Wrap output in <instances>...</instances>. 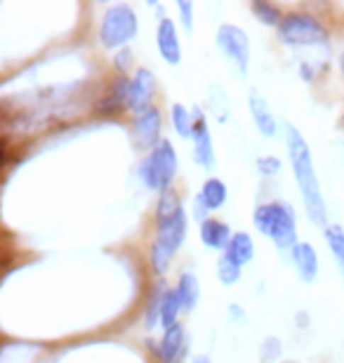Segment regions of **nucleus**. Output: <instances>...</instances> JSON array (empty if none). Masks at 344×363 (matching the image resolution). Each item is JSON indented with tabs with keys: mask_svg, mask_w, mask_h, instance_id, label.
Here are the masks:
<instances>
[{
	"mask_svg": "<svg viewBox=\"0 0 344 363\" xmlns=\"http://www.w3.org/2000/svg\"><path fill=\"white\" fill-rule=\"evenodd\" d=\"M285 144H288L290 168H292V175H295V182L299 186V194H302L306 217H309L316 227L326 229L328 227V208H326L323 191H321L316 168H314L311 149L302 137V133H299L295 125H290V123L285 125Z\"/></svg>",
	"mask_w": 344,
	"mask_h": 363,
	"instance_id": "1",
	"label": "nucleus"
},
{
	"mask_svg": "<svg viewBox=\"0 0 344 363\" xmlns=\"http://www.w3.org/2000/svg\"><path fill=\"white\" fill-rule=\"evenodd\" d=\"M253 222L260 234L272 238L278 250H292L297 245V217L290 203H265L255 210Z\"/></svg>",
	"mask_w": 344,
	"mask_h": 363,
	"instance_id": "2",
	"label": "nucleus"
},
{
	"mask_svg": "<svg viewBox=\"0 0 344 363\" xmlns=\"http://www.w3.org/2000/svg\"><path fill=\"white\" fill-rule=\"evenodd\" d=\"M278 38L290 48H314V45H328L331 33L326 24L311 14L292 12L285 14L278 24Z\"/></svg>",
	"mask_w": 344,
	"mask_h": 363,
	"instance_id": "3",
	"label": "nucleus"
},
{
	"mask_svg": "<svg viewBox=\"0 0 344 363\" xmlns=\"http://www.w3.org/2000/svg\"><path fill=\"white\" fill-rule=\"evenodd\" d=\"M177 175V154L174 147L167 140H160L156 149L144 158L142 163V179L149 189L156 191H167Z\"/></svg>",
	"mask_w": 344,
	"mask_h": 363,
	"instance_id": "4",
	"label": "nucleus"
},
{
	"mask_svg": "<svg viewBox=\"0 0 344 363\" xmlns=\"http://www.w3.org/2000/svg\"><path fill=\"white\" fill-rule=\"evenodd\" d=\"M187 236V215L184 210H179L177 215H172L170 220H163L158 227L156 241H153L151 248V262L153 269L158 274H163L170 264V259L174 257V252L179 250L182 241Z\"/></svg>",
	"mask_w": 344,
	"mask_h": 363,
	"instance_id": "5",
	"label": "nucleus"
},
{
	"mask_svg": "<svg viewBox=\"0 0 344 363\" xmlns=\"http://www.w3.org/2000/svg\"><path fill=\"white\" fill-rule=\"evenodd\" d=\"M137 14L130 5H113L104 14L99 38L104 48H121L137 35Z\"/></svg>",
	"mask_w": 344,
	"mask_h": 363,
	"instance_id": "6",
	"label": "nucleus"
},
{
	"mask_svg": "<svg viewBox=\"0 0 344 363\" xmlns=\"http://www.w3.org/2000/svg\"><path fill=\"white\" fill-rule=\"evenodd\" d=\"M217 45L224 52V57L236 67L238 74H248V64H250V40L243 28L224 24L217 28Z\"/></svg>",
	"mask_w": 344,
	"mask_h": 363,
	"instance_id": "7",
	"label": "nucleus"
},
{
	"mask_svg": "<svg viewBox=\"0 0 344 363\" xmlns=\"http://www.w3.org/2000/svg\"><path fill=\"white\" fill-rule=\"evenodd\" d=\"M153 97V76L151 71H137V76L130 81V88H128V106L133 111L142 113L144 108H149V101Z\"/></svg>",
	"mask_w": 344,
	"mask_h": 363,
	"instance_id": "8",
	"label": "nucleus"
},
{
	"mask_svg": "<svg viewBox=\"0 0 344 363\" xmlns=\"http://www.w3.org/2000/svg\"><path fill=\"white\" fill-rule=\"evenodd\" d=\"M290 257L295 262V269L299 274V279L304 283H314L318 276V255L314 250L311 243H304V241H297L295 248L290 250Z\"/></svg>",
	"mask_w": 344,
	"mask_h": 363,
	"instance_id": "9",
	"label": "nucleus"
},
{
	"mask_svg": "<svg viewBox=\"0 0 344 363\" xmlns=\"http://www.w3.org/2000/svg\"><path fill=\"white\" fill-rule=\"evenodd\" d=\"M194 158L196 163L203 165V168H210L215 163V151H212V140H210V130H208V123L203 118L201 113H196V121H194Z\"/></svg>",
	"mask_w": 344,
	"mask_h": 363,
	"instance_id": "10",
	"label": "nucleus"
},
{
	"mask_svg": "<svg viewBox=\"0 0 344 363\" xmlns=\"http://www.w3.org/2000/svg\"><path fill=\"white\" fill-rule=\"evenodd\" d=\"M135 135L139 144L144 147H153V144L160 142V113L158 108H144L142 113H137V121H135Z\"/></svg>",
	"mask_w": 344,
	"mask_h": 363,
	"instance_id": "11",
	"label": "nucleus"
},
{
	"mask_svg": "<svg viewBox=\"0 0 344 363\" xmlns=\"http://www.w3.org/2000/svg\"><path fill=\"white\" fill-rule=\"evenodd\" d=\"M248 104H250V113H253V121L257 130L265 137H276L278 133V123H276V116L272 113V108H269L267 99L262 97L260 92H250V97H248Z\"/></svg>",
	"mask_w": 344,
	"mask_h": 363,
	"instance_id": "12",
	"label": "nucleus"
},
{
	"mask_svg": "<svg viewBox=\"0 0 344 363\" xmlns=\"http://www.w3.org/2000/svg\"><path fill=\"white\" fill-rule=\"evenodd\" d=\"M156 40H158L160 57H163V60H165L167 64H179V60H182V50H179L177 31H174V24H172L170 19H160Z\"/></svg>",
	"mask_w": 344,
	"mask_h": 363,
	"instance_id": "13",
	"label": "nucleus"
},
{
	"mask_svg": "<svg viewBox=\"0 0 344 363\" xmlns=\"http://www.w3.org/2000/svg\"><path fill=\"white\" fill-rule=\"evenodd\" d=\"M201 238L212 250H226V245L231 241V231L224 222L203 220L201 222Z\"/></svg>",
	"mask_w": 344,
	"mask_h": 363,
	"instance_id": "14",
	"label": "nucleus"
},
{
	"mask_svg": "<svg viewBox=\"0 0 344 363\" xmlns=\"http://www.w3.org/2000/svg\"><path fill=\"white\" fill-rule=\"evenodd\" d=\"M224 252H226V255H229L236 264H240V267L248 264V262H250V259L255 257V243H253L250 234H245V231H238V234H233Z\"/></svg>",
	"mask_w": 344,
	"mask_h": 363,
	"instance_id": "15",
	"label": "nucleus"
},
{
	"mask_svg": "<svg viewBox=\"0 0 344 363\" xmlns=\"http://www.w3.org/2000/svg\"><path fill=\"white\" fill-rule=\"evenodd\" d=\"M182 345H184V330H182L179 325H172V328H167L163 340H160L158 359L163 361V363H172L174 357L179 354Z\"/></svg>",
	"mask_w": 344,
	"mask_h": 363,
	"instance_id": "16",
	"label": "nucleus"
},
{
	"mask_svg": "<svg viewBox=\"0 0 344 363\" xmlns=\"http://www.w3.org/2000/svg\"><path fill=\"white\" fill-rule=\"evenodd\" d=\"M179 311H182V302L177 297V290H165V293L160 295V323L165 325V330L177 325Z\"/></svg>",
	"mask_w": 344,
	"mask_h": 363,
	"instance_id": "17",
	"label": "nucleus"
},
{
	"mask_svg": "<svg viewBox=\"0 0 344 363\" xmlns=\"http://www.w3.org/2000/svg\"><path fill=\"white\" fill-rule=\"evenodd\" d=\"M177 297L182 302V309L192 311L199 302V281H196L194 274H184L179 279V286H177Z\"/></svg>",
	"mask_w": 344,
	"mask_h": 363,
	"instance_id": "18",
	"label": "nucleus"
},
{
	"mask_svg": "<svg viewBox=\"0 0 344 363\" xmlns=\"http://www.w3.org/2000/svg\"><path fill=\"white\" fill-rule=\"evenodd\" d=\"M201 199H203V203H206L208 210H217L226 201V186H224V182L208 179L206 184H203Z\"/></svg>",
	"mask_w": 344,
	"mask_h": 363,
	"instance_id": "19",
	"label": "nucleus"
},
{
	"mask_svg": "<svg viewBox=\"0 0 344 363\" xmlns=\"http://www.w3.org/2000/svg\"><path fill=\"white\" fill-rule=\"evenodd\" d=\"M323 236H326L328 248H331L335 259H338L344 269V227H340V224H328L323 229Z\"/></svg>",
	"mask_w": 344,
	"mask_h": 363,
	"instance_id": "20",
	"label": "nucleus"
},
{
	"mask_svg": "<svg viewBox=\"0 0 344 363\" xmlns=\"http://www.w3.org/2000/svg\"><path fill=\"white\" fill-rule=\"evenodd\" d=\"M253 12H255V17H257L262 24H267V26H278V24H281V19H283V14L278 12V7L272 5V3H267V0H255Z\"/></svg>",
	"mask_w": 344,
	"mask_h": 363,
	"instance_id": "21",
	"label": "nucleus"
},
{
	"mask_svg": "<svg viewBox=\"0 0 344 363\" xmlns=\"http://www.w3.org/2000/svg\"><path fill=\"white\" fill-rule=\"evenodd\" d=\"M240 269H243V267L233 262V259L226 255V252H224L222 257H219V262H217V276H219V281H222L224 286H233V283L240 279Z\"/></svg>",
	"mask_w": 344,
	"mask_h": 363,
	"instance_id": "22",
	"label": "nucleus"
},
{
	"mask_svg": "<svg viewBox=\"0 0 344 363\" xmlns=\"http://www.w3.org/2000/svg\"><path fill=\"white\" fill-rule=\"evenodd\" d=\"M172 123H174V128H177V133L182 137L194 135V121H192V113L187 111V106H182V104L172 106Z\"/></svg>",
	"mask_w": 344,
	"mask_h": 363,
	"instance_id": "23",
	"label": "nucleus"
},
{
	"mask_svg": "<svg viewBox=\"0 0 344 363\" xmlns=\"http://www.w3.org/2000/svg\"><path fill=\"white\" fill-rule=\"evenodd\" d=\"M179 201H177V194L174 191H163V196H160V203H158V222H163V220H170L172 215H177L179 213Z\"/></svg>",
	"mask_w": 344,
	"mask_h": 363,
	"instance_id": "24",
	"label": "nucleus"
},
{
	"mask_svg": "<svg viewBox=\"0 0 344 363\" xmlns=\"http://www.w3.org/2000/svg\"><path fill=\"white\" fill-rule=\"evenodd\" d=\"M283 354V345L278 337H267L260 347V363H276Z\"/></svg>",
	"mask_w": 344,
	"mask_h": 363,
	"instance_id": "25",
	"label": "nucleus"
},
{
	"mask_svg": "<svg viewBox=\"0 0 344 363\" xmlns=\"http://www.w3.org/2000/svg\"><path fill=\"white\" fill-rule=\"evenodd\" d=\"M257 170L265 177H274L276 172L281 170V161H278L276 156H262V158H257Z\"/></svg>",
	"mask_w": 344,
	"mask_h": 363,
	"instance_id": "26",
	"label": "nucleus"
},
{
	"mask_svg": "<svg viewBox=\"0 0 344 363\" xmlns=\"http://www.w3.org/2000/svg\"><path fill=\"white\" fill-rule=\"evenodd\" d=\"M177 10L182 14V24H184L187 28L194 26V19H192V12H194V5L189 3V0H179L177 3Z\"/></svg>",
	"mask_w": 344,
	"mask_h": 363,
	"instance_id": "27",
	"label": "nucleus"
},
{
	"mask_svg": "<svg viewBox=\"0 0 344 363\" xmlns=\"http://www.w3.org/2000/svg\"><path fill=\"white\" fill-rule=\"evenodd\" d=\"M297 325L299 328H306V325H309V314H306V311H299L297 314Z\"/></svg>",
	"mask_w": 344,
	"mask_h": 363,
	"instance_id": "28",
	"label": "nucleus"
},
{
	"mask_svg": "<svg viewBox=\"0 0 344 363\" xmlns=\"http://www.w3.org/2000/svg\"><path fill=\"white\" fill-rule=\"evenodd\" d=\"M206 203H203V199H201V196H199V199H196V215H199V217H203V213H206Z\"/></svg>",
	"mask_w": 344,
	"mask_h": 363,
	"instance_id": "29",
	"label": "nucleus"
},
{
	"mask_svg": "<svg viewBox=\"0 0 344 363\" xmlns=\"http://www.w3.org/2000/svg\"><path fill=\"white\" fill-rule=\"evenodd\" d=\"M194 363H210V359H208V357H196Z\"/></svg>",
	"mask_w": 344,
	"mask_h": 363,
	"instance_id": "30",
	"label": "nucleus"
},
{
	"mask_svg": "<svg viewBox=\"0 0 344 363\" xmlns=\"http://www.w3.org/2000/svg\"><path fill=\"white\" fill-rule=\"evenodd\" d=\"M340 69H342V78H344V52H342V57H340Z\"/></svg>",
	"mask_w": 344,
	"mask_h": 363,
	"instance_id": "31",
	"label": "nucleus"
},
{
	"mask_svg": "<svg viewBox=\"0 0 344 363\" xmlns=\"http://www.w3.org/2000/svg\"><path fill=\"white\" fill-rule=\"evenodd\" d=\"M340 128H342V130H344V113H342V116H340Z\"/></svg>",
	"mask_w": 344,
	"mask_h": 363,
	"instance_id": "32",
	"label": "nucleus"
},
{
	"mask_svg": "<svg viewBox=\"0 0 344 363\" xmlns=\"http://www.w3.org/2000/svg\"><path fill=\"white\" fill-rule=\"evenodd\" d=\"M281 363H299V361H281Z\"/></svg>",
	"mask_w": 344,
	"mask_h": 363,
	"instance_id": "33",
	"label": "nucleus"
},
{
	"mask_svg": "<svg viewBox=\"0 0 344 363\" xmlns=\"http://www.w3.org/2000/svg\"><path fill=\"white\" fill-rule=\"evenodd\" d=\"M342 279H344V269H342Z\"/></svg>",
	"mask_w": 344,
	"mask_h": 363,
	"instance_id": "34",
	"label": "nucleus"
}]
</instances>
